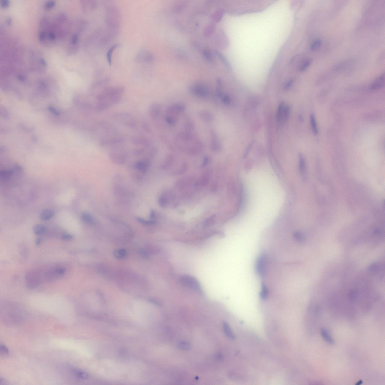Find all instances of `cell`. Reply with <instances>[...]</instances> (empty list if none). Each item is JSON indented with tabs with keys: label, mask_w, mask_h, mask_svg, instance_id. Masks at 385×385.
I'll use <instances>...</instances> for the list:
<instances>
[{
	"label": "cell",
	"mask_w": 385,
	"mask_h": 385,
	"mask_svg": "<svg viewBox=\"0 0 385 385\" xmlns=\"http://www.w3.org/2000/svg\"><path fill=\"white\" fill-rule=\"evenodd\" d=\"M161 105L158 103H154L149 107L148 112L149 116L152 119H157L161 115Z\"/></svg>",
	"instance_id": "obj_10"
},
{
	"label": "cell",
	"mask_w": 385,
	"mask_h": 385,
	"mask_svg": "<svg viewBox=\"0 0 385 385\" xmlns=\"http://www.w3.org/2000/svg\"><path fill=\"white\" fill-rule=\"evenodd\" d=\"M137 220L138 222H139L141 224H143L145 225H153L156 224V222L154 221H152V220H146L143 218H137Z\"/></svg>",
	"instance_id": "obj_32"
},
{
	"label": "cell",
	"mask_w": 385,
	"mask_h": 385,
	"mask_svg": "<svg viewBox=\"0 0 385 385\" xmlns=\"http://www.w3.org/2000/svg\"><path fill=\"white\" fill-rule=\"evenodd\" d=\"M185 130L186 132H189V133H191V132L194 131V122H192L191 120H188L185 123L184 125Z\"/></svg>",
	"instance_id": "obj_29"
},
{
	"label": "cell",
	"mask_w": 385,
	"mask_h": 385,
	"mask_svg": "<svg viewBox=\"0 0 385 385\" xmlns=\"http://www.w3.org/2000/svg\"><path fill=\"white\" fill-rule=\"evenodd\" d=\"M186 108V105L183 103H176L168 107L167 115L178 117L179 114L184 112Z\"/></svg>",
	"instance_id": "obj_7"
},
{
	"label": "cell",
	"mask_w": 385,
	"mask_h": 385,
	"mask_svg": "<svg viewBox=\"0 0 385 385\" xmlns=\"http://www.w3.org/2000/svg\"><path fill=\"white\" fill-rule=\"evenodd\" d=\"M14 173L12 170H2L0 172V177L4 180H8L11 178Z\"/></svg>",
	"instance_id": "obj_22"
},
{
	"label": "cell",
	"mask_w": 385,
	"mask_h": 385,
	"mask_svg": "<svg viewBox=\"0 0 385 385\" xmlns=\"http://www.w3.org/2000/svg\"><path fill=\"white\" fill-rule=\"evenodd\" d=\"M12 170L14 172H17L21 173L23 171V168L20 165L15 164H14Z\"/></svg>",
	"instance_id": "obj_38"
},
{
	"label": "cell",
	"mask_w": 385,
	"mask_h": 385,
	"mask_svg": "<svg viewBox=\"0 0 385 385\" xmlns=\"http://www.w3.org/2000/svg\"><path fill=\"white\" fill-rule=\"evenodd\" d=\"M362 383H363V381H362V380H360V381H359V382H358V383H357L356 384H357V385H360V384H362Z\"/></svg>",
	"instance_id": "obj_49"
},
{
	"label": "cell",
	"mask_w": 385,
	"mask_h": 385,
	"mask_svg": "<svg viewBox=\"0 0 385 385\" xmlns=\"http://www.w3.org/2000/svg\"><path fill=\"white\" fill-rule=\"evenodd\" d=\"M293 81H294V80H293V79L292 80H290V81H289L286 85L284 87L285 90H288L291 87L292 85Z\"/></svg>",
	"instance_id": "obj_43"
},
{
	"label": "cell",
	"mask_w": 385,
	"mask_h": 385,
	"mask_svg": "<svg viewBox=\"0 0 385 385\" xmlns=\"http://www.w3.org/2000/svg\"><path fill=\"white\" fill-rule=\"evenodd\" d=\"M140 254L141 256H142L143 258H146L148 257V255L147 254L146 252L144 251L143 250L140 251Z\"/></svg>",
	"instance_id": "obj_45"
},
{
	"label": "cell",
	"mask_w": 385,
	"mask_h": 385,
	"mask_svg": "<svg viewBox=\"0 0 385 385\" xmlns=\"http://www.w3.org/2000/svg\"><path fill=\"white\" fill-rule=\"evenodd\" d=\"M165 120L166 122L170 126H174L178 121V117L167 115Z\"/></svg>",
	"instance_id": "obj_27"
},
{
	"label": "cell",
	"mask_w": 385,
	"mask_h": 385,
	"mask_svg": "<svg viewBox=\"0 0 385 385\" xmlns=\"http://www.w3.org/2000/svg\"><path fill=\"white\" fill-rule=\"evenodd\" d=\"M222 328L224 333L228 338L231 340L235 339V334L228 322L225 321H223Z\"/></svg>",
	"instance_id": "obj_15"
},
{
	"label": "cell",
	"mask_w": 385,
	"mask_h": 385,
	"mask_svg": "<svg viewBox=\"0 0 385 385\" xmlns=\"http://www.w3.org/2000/svg\"><path fill=\"white\" fill-rule=\"evenodd\" d=\"M110 79L109 77H106L105 78L100 79L98 81L94 82L93 83L91 88L92 89H96V88H99V87L102 86L103 85H105L107 84L110 81Z\"/></svg>",
	"instance_id": "obj_20"
},
{
	"label": "cell",
	"mask_w": 385,
	"mask_h": 385,
	"mask_svg": "<svg viewBox=\"0 0 385 385\" xmlns=\"http://www.w3.org/2000/svg\"><path fill=\"white\" fill-rule=\"evenodd\" d=\"M0 351L1 352L4 354H7L9 353V351L8 348L4 345H1L0 346Z\"/></svg>",
	"instance_id": "obj_42"
},
{
	"label": "cell",
	"mask_w": 385,
	"mask_h": 385,
	"mask_svg": "<svg viewBox=\"0 0 385 385\" xmlns=\"http://www.w3.org/2000/svg\"><path fill=\"white\" fill-rule=\"evenodd\" d=\"M197 115L200 119L204 122L207 123L212 122L214 120V115L210 111L203 110L199 111Z\"/></svg>",
	"instance_id": "obj_13"
},
{
	"label": "cell",
	"mask_w": 385,
	"mask_h": 385,
	"mask_svg": "<svg viewBox=\"0 0 385 385\" xmlns=\"http://www.w3.org/2000/svg\"><path fill=\"white\" fill-rule=\"evenodd\" d=\"M34 233L37 235L44 234L47 231V228L45 225L39 224L34 226L33 228Z\"/></svg>",
	"instance_id": "obj_21"
},
{
	"label": "cell",
	"mask_w": 385,
	"mask_h": 385,
	"mask_svg": "<svg viewBox=\"0 0 385 385\" xmlns=\"http://www.w3.org/2000/svg\"><path fill=\"white\" fill-rule=\"evenodd\" d=\"M47 38V33L44 30H41L39 34V39L42 43H45V40Z\"/></svg>",
	"instance_id": "obj_33"
},
{
	"label": "cell",
	"mask_w": 385,
	"mask_h": 385,
	"mask_svg": "<svg viewBox=\"0 0 385 385\" xmlns=\"http://www.w3.org/2000/svg\"><path fill=\"white\" fill-rule=\"evenodd\" d=\"M12 19H11V18H10V17H9V18H8L7 19V20H6L7 24L8 25H11V23H12Z\"/></svg>",
	"instance_id": "obj_46"
},
{
	"label": "cell",
	"mask_w": 385,
	"mask_h": 385,
	"mask_svg": "<svg viewBox=\"0 0 385 385\" xmlns=\"http://www.w3.org/2000/svg\"><path fill=\"white\" fill-rule=\"evenodd\" d=\"M217 84L216 94L219 98H221L222 96L224 95L222 81L220 80H217Z\"/></svg>",
	"instance_id": "obj_28"
},
{
	"label": "cell",
	"mask_w": 385,
	"mask_h": 385,
	"mask_svg": "<svg viewBox=\"0 0 385 385\" xmlns=\"http://www.w3.org/2000/svg\"><path fill=\"white\" fill-rule=\"evenodd\" d=\"M54 214V211L53 210L45 209L40 213L39 218L42 221H47L53 218Z\"/></svg>",
	"instance_id": "obj_16"
},
{
	"label": "cell",
	"mask_w": 385,
	"mask_h": 385,
	"mask_svg": "<svg viewBox=\"0 0 385 385\" xmlns=\"http://www.w3.org/2000/svg\"><path fill=\"white\" fill-rule=\"evenodd\" d=\"M311 60L310 59H307L303 62L299 68L300 72H303L306 70L311 64Z\"/></svg>",
	"instance_id": "obj_30"
},
{
	"label": "cell",
	"mask_w": 385,
	"mask_h": 385,
	"mask_svg": "<svg viewBox=\"0 0 385 385\" xmlns=\"http://www.w3.org/2000/svg\"><path fill=\"white\" fill-rule=\"evenodd\" d=\"M299 169L300 173L303 177H305L306 172L305 160L303 155L301 153L299 155Z\"/></svg>",
	"instance_id": "obj_19"
},
{
	"label": "cell",
	"mask_w": 385,
	"mask_h": 385,
	"mask_svg": "<svg viewBox=\"0 0 385 385\" xmlns=\"http://www.w3.org/2000/svg\"><path fill=\"white\" fill-rule=\"evenodd\" d=\"M290 109L288 105L282 102L279 105L276 114V119L278 122L284 124L287 121L289 116Z\"/></svg>",
	"instance_id": "obj_6"
},
{
	"label": "cell",
	"mask_w": 385,
	"mask_h": 385,
	"mask_svg": "<svg viewBox=\"0 0 385 385\" xmlns=\"http://www.w3.org/2000/svg\"><path fill=\"white\" fill-rule=\"evenodd\" d=\"M6 384V383L5 380L1 378L0 379V385H5Z\"/></svg>",
	"instance_id": "obj_48"
},
{
	"label": "cell",
	"mask_w": 385,
	"mask_h": 385,
	"mask_svg": "<svg viewBox=\"0 0 385 385\" xmlns=\"http://www.w3.org/2000/svg\"><path fill=\"white\" fill-rule=\"evenodd\" d=\"M10 4V1L8 0H2L1 2V7L6 8L8 7Z\"/></svg>",
	"instance_id": "obj_41"
},
{
	"label": "cell",
	"mask_w": 385,
	"mask_h": 385,
	"mask_svg": "<svg viewBox=\"0 0 385 385\" xmlns=\"http://www.w3.org/2000/svg\"><path fill=\"white\" fill-rule=\"evenodd\" d=\"M79 40V35L78 33L73 34L70 39V44L71 45H78Z\"/></svg>",
	"instance_id": "obj_35"
},
{
	"label": "cell",
	"mask_w": 385,
	"mask_h": 385,
	"mask_svg": "<svg viewBox=\"0 0 385 385\" xmlns=\"http://www.w3.org/2000/svg\"><path fill=\"white\" fill-rule=\"evenodd\" d=\"M118 46H119V45L118 44L113 45L110 48L109 50H108V52H107V58L108 64L110 66H111L112 64L113 53L115 49L118 47Z\"/></svg>",
	"instance_id": "obj_23"
},
{
	"label": "cell",
	"mask_w": 385,
	"mask_h": 385,
	"mask_svg": "<svg viewBox=\"0 0 385 385\" xmlns=\"http://www.w3.org/2000/svg\"><path fill=\"white\" fill-rule=\"evenodd\" d=\"M179 349L184 351H188L191 348V345L187 341H182L178 342L177 345Z\"/></svg>",
	"instance_id": "obj_26"
},
{
	"label": "cell",
	"mask_w": 385,
	"mask_h": 385,
	"mask_svg": "<svg viewBox=\"0 0 385 385\" xmlns=\"http://www.w3.org/2000/svg\"><path fill=\"white\" fill-rule=\"evenodd\" d=\"M56 2L54 1H47L44 5V8L45 9L49 10L51 9L55 6L56 5Z\"/></svg>",
	"instance_id": "obj_34"
},
{
	"label": "cell",
	"mask_w": 385,
	"mask_h": 385,
	"mask_svg": "<svg viewBox=\"0 0 385 385\" xmlns=\"http://www.w3.org/2000/svg\"><path fill=\"white\" fill-rule=\"evenodd\" d=\"M310 122H311V126L313 131L314 134L316 135L318 133V129L315 115L313 114H311L310 115Z\"/></svg>",
	"instance_id": "obj_24"
},
{
	"label": "cell",
	"mask_w": 385,
	"mask_h": 385,
	"mask_svg": "<svg viewBox=\"0 0 385 385\" xmlns=\"http://www.w3.org/2000/svg\"><path fill=\"white\" fill-rule=\"evenodd\" d=\"M114 256L118 259H125L126 256V251L124 249H118L114 252Z\"/></svg>",
	"instance_id": "obj_25"
},
{
	"label": "cell",
	"mask_w": 385,
	"mask_h": 385,
	"mask_svg": "<svg viewBox=\"0 0 385 385\" xmlns=\"http://www.w3.org/2000/svg\"><path fill=\"white\" fill-rule=\"evenodd\" d=\"M180 281L183 285L189 288L200 293H202L201 286L198 281L191 276L184 275L180 278Z\"/></svg>",
	"instance_id": "obj_4"
},
{
	"label": "cell",
	"mask_w": 385,
	"mask_h": 385,
	"mask_svg": "<svg viewBox=\"0 0 385 385\" xmlns=\"http://www.w3.org/2000/svg\"><path fill=\"white\" fill-rule=\"evenodd\" d=\"M105 22L107 26L106 33L114 38L118 36L121 26V13L115 5H110L106 10Z\"/></svg>",
	"instance_id": "obj_1"
},
{
	"label": "cell",
	"mask_w": 385,
	"mask_h": 385,
	"mask_svg": "<svg viewBox=\"0 0 385 385\" xmlns=\"http://www.w3.org/2000/svg\"><path fill=\"white\" fill-rule=\"evenodd\" d=\"M190 91L191 94L195 96L201 98H207L209 95V90L204 85L196 84L190 87Z\"/></svg>",
	"instance_id": "obj_5"
},
{
	"label": "cell",
	"mask_w": 385,
	"mask_h": 385,
	"mask_svg": "<svg viewBox=\"0 0 385 385\" xmlns=\"http://www.w3.org/2000/svg\"><path fill=\"white\" fill-rule=\"evenodd\" d=\"M125 88L121 86H115L106 87L101 91L96 97L97 101L104 99V98L122 95Z\"/></svg>",
	"instance_id": "obj_3"
},
{
	"label": "cell",
	"mask_w": 385,
	"mask_h": 385,
	"mask_svg": "<svg viewBox=\"0 0 385 385\" xmlns=\"http://www.w3.org/2000/svg\"><path fill=\"white\" fill-rule=\"evenodd\" d=\"M39 63L42 66L44 67H46L47 66V63L46 60L43 58H40L39 60Z\"/></svg>",
	"instance_id": "obj_44"
},
{
	"label": "cell",
	"mask_w": 385,
	"mask_h": 385,
	"mask_svg": "<svg viewBox=\"0 0 385 385\" xmlns=\"http://www.w3.org/2000/svg\"><path fill=\"white\" fill-rule=\"evenodd\" d=\"M73 236L71 234L64 233L61 235L62 239L64 240H70L73 239Z\"/></svg>",
	"instance_id": "obj_39"
},
{
	"label": "cell",
	"mask_w": 385,
	"mask_h": 385,
	"mask_svg": "<svg viewBox=\"0 0 385 385\" xmlns=\"http://www.w3.org/2000/svg\"><path fill=\"white\" fill-rule=\"evenodd\" d=\"M210 135L211 150L214 153H218L221 152L222 149V145L218 135L213 130H211Z\"/></svg>",
	"instance_id": "obj_8"
},
{
	"label": "cell",
	"mask_w": 385,
	"mask_h": 385,
	"mask_svg": "<svg viewBox=\"0 0 385 385\" xmlns=\"http://www.w3.org/2000/svg\"><path fill=\"white\" fill-rule=\"evenodd\" d=\"M153 56L151 53L146 51H142L138 53L136 56V61L140 63H148L152 61Z\"/></svg>",
	"instance_id": "obj_11"
},
{
	"label": "cell",
	"mask_w": 385,
	"mask_h": 385,
	"mask_svg": "<svg viewBox=\"0 0 385 385\" xmlns=\"http://www.w3.org/2000/svg\"><path fill=\"white\" fill-rule=\"evenodd\" d=\"M385 76L384 73L377 77L371 85L370 89L371 90H376L381 88L384 85Z\"/></svg>",
	"instance_id": "obj_12"
},
{
	"label": "cell",
	"mask_w": 385,
	"mask_h": 385,
	"mask_svg": "<svg viewBox=\"0 0 385 385\" xmlns=\"http://www.w3.org/2000/svg\"><path fill=\"white\" fill-rule=\"evenodd\" d=\"M74 374L77 377L81 379H86L88 376L87 373L81 371L75 370L74 371Z\"/></svg>",
	"instance_id": "obj_36"
},
{
	"label": "cell",
	"mask_w": 385,
	"mask_h": 385,
	"mask_svg": "<svg viewBox=\"0 0 385 385\" xmlns=\"http://www.w3.org/2000/svg\"><path fill=\"white\" fill-rule=\"evenodd\" d=\"M321 39H316L311 44V49L312 50L315 51L318 50L321 47Z\"/></svg>",
	"instance_id": "obj_31"
},
{
	"label": "cell",
	"mask_w": 385,
	"mask_h": 385,
	"mask_svg": "<svg viewBox=\"0 0 385 385\" xmlns=\"http://www.w3.org/2000/svg\"><path fill=\"white\" fill-rule=\"evenodd\" d=\"M204 57L208 61L211 62L213 60L212 56H211V53H210V52H208V51H204Z\"/></svg>",
	"instance_id": "obj_40"
},
{
	"label": "cell",
	"mask_w": 385,
	"mask_h": 385,
	"mask_svg": "<svg viewBox=\"0 0 385 385\" xmlns=\"http://www.w3.org/2000/svg\"><path fill=\"white\" fill-rule=\"evenodd\" d=\"M321 337L327 343L333 345L335 343L334 339L331 336L329 331L325 328H322L321 330Z\"/></svg>",
	"instance_id": "obj_17"
},
{
	"label": "cell",
	"mask_w": 385,
	"mask_h": 385,
	"mask_svg": "<svg viewBox=\"0 0 385 385\" xmlns=\"http://www.w3.org/2000/svg\"><path fill=\"white\" fill-rule=\"evenodd\" d=\"M41 242V239L40 237L38 238L36 240V245H37V246H39V245H40Z\"/></svg>",
	"instance_id": "obj_47"
},
{
	"label": "cell",
	"mask_w": 385,
	"mask_h": 385,
	"mask_svg": "<svg viewBox=\"0 0 385 385\" xmlns=\"http://www.w3.org/2000/svg\"><path fill=\"white\" fill-rule=\"evenodd\" d=\"M82 9L86 14L90 13L97 8V2L94 0H83L81 1Z\"/></svg>",
	"instance_id": "obj_9"
},
{
	"label": "cell",
	"mask_w": 385,
	"mask_h": 385,
	"mask_svg": "<svg viewBox=\"0 0 385 385\" xmlns=\"http://www.w3.org/2000/svg\"><path fill=\"white\" fill-rule=\"evenodd\" d=\"M150 165V162L148 160L139 161L135 163V167L139 171L145 173L148 171Z\"/></svg>",
	"instance_id": "obj_14"
},
{
	"label": "cell",
	"mask_w": 385,
	"mask_h": 385,
	"mask_svg": "<svg viewBox=\"0 0 385 385\" xmlns=\"http://www.w3.org/2000/svg\"><path fill=\"white\" fill-rule=\"evenodd\" d=\"M81 218L84 222L90 225H94L95 224L94 217L89 213L83 212L81 214Z\"/></svg>",
	"instance_id": "obj_18"
},
{
	"label": "cell",
	"mask_w": 385,
	"mask_h": 385,
	"mask_svg": "<svg viewBox=\"0 0 385 385\" xmlns=\"http://www.w3.org/2000/svg\"><path fill=\"white\" fill-rule=\"evenodd\" d=\"M113 119L124 126L131 128L136 127V122L130 114L126 113H118L113 115Z\"/></svg>",
	"instance_id": "obj_2"
},
{
	"label": "cell",
	"mask_w": 385,
	"mask_h": 385,
	"mask_svg": "<svg viewBox=\"0 0 385 385\" xmlns=\"http://www.w3.org/2000/svg\"><path fill=\"white\" fill-rule=\"evenodd\" d=\"M222 101L223 103L226 105H229L231 103V99L230 97L227 94H224L221 98Z\"/></svg>",
	"instance_id": "obj_37"
}]
</instances>
